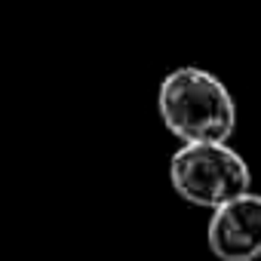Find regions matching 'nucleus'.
I'll list each match as a JSON object with an SVG mask.
<instances>
[{
  "mask_svg": "<svg viewBox=\"0 0 261 261\" xmlns=\"http://www.w3.org/2000/svg\"><path fill=\"white\" fill-rule=\"evenodd\" d=\"M163 126L181 142H227L237 126V105L230 89L206 68H175L163 77L157 92Z\"/></svg>",
  "mask_w": 261,
  "mask_h": 261,
  "instance_id": "1",
  "label": "nucleus"
},
{
  "mask_svg": "<svg viewBox=\"0 0 261 261\" xmlns=\"http://www.w3.org/2000/svg\"><path fill=\"white\" fill-rule=\"evenodd\" d=\"M209 249L221 261H255L261 258V194H240L209 218Z\"/></svg>",
  "mask_w": 261,
  "mask_h": 261,
  "instance_id": "3",
  "label": "nucleus"
},
{
  "mask_svg": "<svg viewBox=\"0 0 261 261\" xmlns=\"http://www.w3.org/2000/svg\"><path fill=\"white\" fill-rule=\"evenodd\" d=\"M169 181L185 203L218 209L221 203L249 191L252 172L246 160L227 148V142H194L172 154Z\"/></svg>",
  "mask_w": 261,
  "mask_h": 261,
  "instance_id": "2",
  "label": "nucleus"
}]
</instances>
